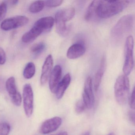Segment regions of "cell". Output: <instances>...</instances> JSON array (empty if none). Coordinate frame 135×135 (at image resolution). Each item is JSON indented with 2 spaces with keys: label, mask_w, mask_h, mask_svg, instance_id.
I'll return each mask as SVG.
<instances>
[{
  "label": "cell",
  "mask_w": 135,
  "mask_h": 135,
  "mask_svg": "<svg viewBox=\"0 0 135 135\" xmlns=\"http://www.w3.org/2000/svg\"><path fill=\"white\" fill-rule=\"evenodd\" d=\"M12 103L16 106H20L22 103V98L20 93H18L16 95L11 98Z\"/></svg>",
  "instance_id": "25"
},
{
  "label": "cell",
  "mask_w": 135,
  "mask_h": 135,
  "mask_svg": "<svg viewBox=\"0 0 135 135\" xmlns=\"http://www.w3.org/2000/svg\"><path fill=\"white\" fill-rule=\"evenodd\" d=\"M100 1H94L88 6L85 19L88 22H96L100 19L98 15V8Z\"/></svg>",
  "instance_id": "12"
},
{
  "label": "cell",
  "mask_w": 135,
  "mask_h": 135,
  "mask_svg": "<svg viewBox=\"0 0 135 135\" xmlns=\"http://www.w3.org/2000/svg\"><path fill=\"white\" fill-rule=\"evenodd\" d=\"M18 1H12V3L13 5H15V4H16L18 3Z\"/></svg>",
  "instance_id": "31"
},
{
  "label": "cell",
  "mask_w": 135,
  "mask_h": 135,
  "mask_svg": "<svg viewBox=\"0 0 135 135\" xmlns=\"http://www.w3.org/2000/svg\"><path fill=\"white\" fill-rule=\"evenodd\" d=\"M46 48V45L44 42H40L34 44L31 48V52L36 56H38Z\"/></svg>",
  "instance_id": "21"
},
{
  "label": "cell",
  "mask_w": 135,
  "mask_h": 135,
  "mask_svg": "<svg viewBox=\"0 0 135 135\" xmlns=\"http://www.w3.org/2000/svg\"><path fill=\"white\" fill-rule=\"evenodd\" d=\"M36 71V68L33 62L27 63L23 71V76L25 79H29L34 76Z\"/></svg>",
  "instance_id": "19"
},
{
  "label": "cell",
  "mask_w": 135,
  "mask_h": 135,
  "mask_svg": "<svg viewBox=\"0 0 135 135\" xmlns=\"http://www.w3.org/2000/svg\"><path fill=\"white\" fill-rule=\"evenodd\" d=\"M129 105L133 109H135V89L133 88L132 94L129 99Z\"/></svg>",
  "instance_id": "28"
},
{
  "label": "cell",
  "mask_w": 135,
  "mask_h": 135,
  "mask_svg": "<svg viewBox=\"0 0 135 135\" xmlns=\"http://www.w3.org/2000/svg\"><path fill=\"white\" fill-rule=\"evenodd\" d=\"M62 75V69L60 65L54 67L49 76V88L51 92L56 93L57 88L60 82Z\"/></svg>",
  "instance_id": "9"
},
{
  "label": "cell",
  "mask_w": 135,
  "mask_h": 135,
  "mask_svg": "<svg viewBox=\"0 0 135 135\" xmlns=\"http://www.w3.org/2000/svg\"><path fill=\"white\" fill-rule=\"evenodd\" d=\"M129 4L128 1H100L98 8L99 18H108L125 9Z\"/></svg>",
  "instance_id": "1"
},
{
  "label": "cell",
  "mask_w": 135,
  "mask_h": 135,
  "mask_svg": "<svg viewBox=\"0 0 135 135\" xmlns=\"http://www.w3.org/2000/svg\"><path fill=\"white\" fill-rule=\"evenodd\" d=\"M86 52V48L81 43H76L71 46L67 52V57L73 60L79 58L84 54Z\"/></svg>",
  "instance_id": "11"
},
{
  "label": "cell",
  "mask_w": 135,
  "mask_h": 135,
  "mask_svg": "<svg viewBox=\"0 0 135 135\" xmlns=\"http://www.w3.org/2000/svg\"><path fill=\"white\" fill-rule=\"evenodd\" d=\"M106 60L105 56L103 55L101 60L99 68L97 71L95 76L94 88L95 91H97L98 90L100 84L102 82L103 74L105 70L106 64Z\"/></svg>",
  "instance_id": "14"
},
{
  "label": "cell",
  "mask_w": 135,
  "mask_h": 135,
  "mask_svg": "<svg viewBox=\"0 0 135 135\" xmlns=\"http://www.w3.org/2000/svg\"><path fill=\"white\" fill-rule=\"evenodd\" d=\"M128 117L129 120L134 124L135 123V113L132 111H129L128 113Z\"/></svg>",
  "instance_id": "29"
},
{
  "label": "cell",
  "mask_w": 135,
  "mask_h": 135,
  "mask_svg": "<svg viewBox=\"0 0 135 135\" xmlns=\"http://www.w3.org/2000/svg\"><path fill=\"white\" fill-rule=\"evenodd\" d=\"M81 135H90V134L89 132H87L83 133V134H82Z\"/></svg>",
  "instance_id": "32"
},
{
  "label": "cell",
  "mask_w": 135,
  "mask_h": 135,
  "mask_svg": "<svg viewBox=\"0 0 135 135\" xmlns=\"http://www.w3.org/2000/svg\"><path fill=\"white\" fill-rule=\"evenodd\" d=\"M134 41L132 36H128L126 38L124 47L125 61L123 65L124 75H129L134 66L133 50Z\"/></svg>",
  "instance_id": "4"
},
{
  "label": "cell",
  "mask_w": 135,
  "mask_h": 135,
  "mask_svg": "<svg viewBox=\"0 0 135 135\" xmlns=\"http://www.w3.org/2000/svg\"><path fill=\"white\" fill-rule=\"evenodd\" d=\"M45 6V1H35L30 5L29 11L32 13H38L43 10Z\"/></svg>",
  "instance_id": "20"
},
{
  "label": "cell",
  "mask_w": 135,
  "mask_h": 135,
  "mask_svg": "<svg viewBox=\"0 0 135 135\" xmlns=\"http://www.w3.org/2000/svg\"><path fill=\"white\" fill-rule=\"evenodd\" d=\"M7 4L5 2H3L0 4V21L5 17L7 13Z\"/></svg>",
  "instance_id": "24"
},
{
  "label": "cell",
  "mask_w": 135,
  "mask_h": 135,
  "mask_svg": "<svg viewBox=\"0 0 135 135\" xmlns=\"http://www.w3.org/2000/svg\"><path fill=\"white\" fill-rule=\"evenodd\" d=\"M43 32L44 31L39 27L34 25L29 31L23 35L22 41L25 43H31L35 41Z\"/></svg>",
  "instance_id": "13"
},
{
  "label": "cell",
  "mask_w": 135,
  "mask_h": 135,
  "mask_svg": "<svg viewBox=\"0 0 135 135\" xmlns=\"http://www.w3.org/2000/svg\"><path fill=\"white\" fill-rule=\"evenodd\" d=\"M57 135H68V133L66 132H61Z\"/></svg>",
  "instance_id": "30"
},
{
  "label": "cell",
  "mask_w": 135,
  "mask_h": 135,
  "mask_svg": "<svg viewBox=\"0 0 135 135\" xmlns=\"http://www.w3.org/2000/svg\"><path fill=\"white\" fill-rule=\"evenodd\" d=\"M29 21L26 16H17L4 20L1 23V27L3 30L8 31L25 26Z\"/></svg>",
  "instance_id": "5"
},
{
  "label": "cell",
  "mask_w": 135,
  "mask_h": 135,
  "mask_svg": "<svg viewBox=\"0 0 135 135\" xmlns=\"http://www.w3.org/2000/svg\"><path fill=\"white\" fill-rule=\"evenodd\" d=\"M83 98V102L86 107L91 108L94 103V98L92 90V80L90 76L88 77L85 81Z\"/></svg>",
  "instance_id": "7"
},
{
  "label": "cell",
  "mask_w": 135,
  "mask_h": 135,
  "mask_svg": "<svg viewBox=\"0 0 135 135\" xmlns=\"http://www.w3.org/2000/svg\"><path fill=\"white\" fill-rule=\"evenodd\" d=\"M63 3V1L55 0V1H45V6L48 7H56L61 5Z\"/></svg>",
  "instance_id": "23"
},
{
  "label": "cell",
  "mask_w": 135,
  "mask_h": 135,
  "mask_svg": "<svg viewBox=\"0 0 135 135\" xmlns=\"http://www.w3.org/2000/svg\"><path fill=\"white\" fill-rule=\"evenodd\" d=\"M71 77L69 73L66 74L58 84L56 94L57 98L60 99L63 97L66 89L70 84Z\"/></svg>",
  "instance_id": "15"
},
{
  "label": "cell",
  "mask_w": 135,
  "mask_h": 135,
  "mask_svg": "<svg viewBox=\"0 0 135 135\" xmlns=\"http://www.w3.org/2000/svg\"><path fill=\"white\" fill-rule=\"evenodd\" d=\"M62 123V119L59 117H54L46 120L42 123L40 128L42 134H49L56 131Z\"/></svg>",
  "instance_id": "8"
},
{
  "label": "cell",
  "mask_w": 135,
  "mask_h": 135,
  "mask_svg": "<svg viewBox=\"0 0 135 135\" xmlns=\"http://www.w3.org/2000/svg\"><path fill=\"white\" fill-rule=\"evenodd\" d=\"M7 60L6 53L4 50L0 47V65H4Z\"/></svg>",
  "instance_id": "27"
},
{
  "label": "cell",
  "mask_w": 135,
  "mask_h": 135,
  "mask_svg": "<svg viewBox=\"0 0 135 135\" xmlns=\"http://www.w3.org/2000/svg\"><path fill=\"white\" fill-rule=\"evenodd\" d=\"M11 130L9 124L5 122H0V135H8Z\"/></svg>",
  "instance_id": "22"
},
{
  "label": "cell",
  "mask_w": 135,
  "mask_h": 135,
  "mask_svg": "<svg viewBox=\"0 0 135 135\" xmlns=\"http://www.w3.org/2000/svg\"><path fill=\"white\" fill-rule=\"evenodd\" d=\"M54 23V18L51 16H47L39 19L35 22L34 25L45 31L51 29L53 26Z\"/></svg>",
  "instance_id": "17"
},
{
  "label": "cell",
  "mask_w": 135,
  "mask_h": 135,
  "mask_svg": "<svg viewBox=\"0 0 135 135\" xmlns=\"http://www.w3.org/2000/svg\"><path fill=\"white\" fill-rule=\"evenodd\" d=\"M86 108V106L83 101L80 100L77 103L76 105V112L77 113H80L85 110Z\"/></svg>",
  "instance_id": "26"
},
{
  "label": "cell",
  "mask_w": 135,
  "mask_h": 135,
  "mask_svg": "<svg viewBox=\"0 0 135 135\" xmlns=\"http://www.w3.org/2000/svg\"><path fill=\"white\" fill-rule=\"evenodd\" d=\"M6 87L11 98L15 96L19 93L16 87L15 79L13 76L8 79L6 81Z\"/></svg>",
  "instance_id": "18"
},
{
  "label": "cell",
  "mask_w": 135,
  "mask_h": 135,
  "mask_svg": "<svg viewBox=\"0 0 135 135\" xmlns=\"http://www.w3.org/2000/svg\"><path fill=\"white\" fill-rule=\"evenodd\" d=\"M53 59L52 55L50 54L46 57L42 66L40 82L42 85L46 84L52 71Z\"/></svg>",
  "instance_id": "10"
},
{
  "label": "cell",
  "mask_w": 135,
  "mask_h": 135,
  "mask_svg": "<svg viewBox=\"0 0 135 135\" xmlns=\"http://www.w3.org/2000/svg\"><path fill=\"white\" fill-rule=\"evenodd\" d=\"M129 90V82L128 76H119L117 79L114 86V95L118 104L123 105L126 103Z\"/></svg>",
  "instance_id": "2"
},
{
  "label": "cell",
  "mask_w": 135,
  "mask_h": 135,
  "mask_svg": "<svg viewBox=\"0 0 135 135\" xmlns=\"http://www.w3.org/2000/svg\"><path fill=\"white\" fill-rule=\"evenodd\" d=\"M23 98L25 113L28 117H30L33 110V93L30 84H26L23 87Z\"/></svg>",
  "instance_id": "6"
},
{
  "label": "cell",
  "mask_w": 135,
  "mask_h": 135,
  "mask_svg": "<svg viewBox=\"0 0 135 135\" xmlns=\"http://www.w3.org/2000/svg\"><path fill=\"white\" fill-rule=\"evenodd\" d=\"M107 135H115V134L113 133H109Z\"/></svg>",
  "instance_id": "33"
},
{
  "label": "cell",
  "mask_w": 135,
  "mask_h": 135,
  "mask_svg": "<svg viewBox=\"0 0 135 135\" xmlns=\"http://www.w3.org/2000/svg\"><path fill=\"white\" fill-rule=\"evenodd\" d=\"M134 22V16L133 15H127L122 17L112 29V38L115 40H120L132 30Z\"/></svg>",
  "instance_id": "3"
},
{
  "label": "cell",
  "mask_w": 135,
  "mask_h": 135,
  "mask_svg": "<svg viewBox=\"0 0 135 135\" xmlns=\"http://www.w3.org/2000/svg\"><path fill=\"white\" fill-rule=\"evenodd\" d=\"M75 8H68L58 11L55 14V18H58L63 22H66L71 20L75 15Z\"/></svg>",
  "instance_id": "16"
}]
</instances>
